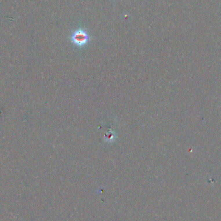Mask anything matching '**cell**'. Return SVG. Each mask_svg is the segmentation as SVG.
Returning <instances> with one entry per match:
<instances>
[{
  "label": "cell",
  "mask_w": 221,
  "mask_h": 221,
  "mask_svg": "<svg viewBox=\"0 0 221 221\" xmlns=\"http://www.w3.org/2000/svg\"><path fill=\"white\" fill-rule=\"evenodd\" d=\"M73 43L78 47L86 45L89 40V36L86 31L82 29L76 30L71 36Z\"/></svg>",
  "instance_id": "6da1fadb"
}]
</instances>
